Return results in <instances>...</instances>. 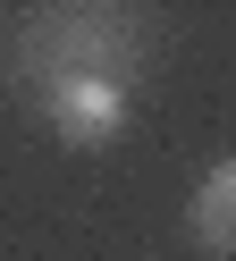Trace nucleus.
Wrapping results in <instances>:
<instances>
[{"mask_svg":"<svg viewBox=\"0 0 236 261\" xmlns=\"http://www.w3.org/2000/svg\"><path fill=\"white\" fill-rule=\"evenodd\" d=\"M135 59H144V25L118 17V9H34L17 25V68L34 85H76V76H118L127 85Z\"/></svg>","mask_w":236,"mask_h":261,"instance_id":"f257e3e1","label":"nucleus"},{"mask_svg":"<svg viewBox=\"0 0 236 261\" xmlns=\"http://www.w3.org/2000/svg\"><path fill=\"white\" fill-rule=\"evenodd\" d=\"M185 219H194V244H211V253L236 261V160H219L194 186V211H185Z\"/></svg>","mask_w":236,"mask_h":261,"instance_id":"7ed1b4c3","label":"nucleus"},{"mask_svg":"<svg viewBox=\"0 0 236 261\" xmlns=\"http://www.w3.org/2000/svg\"><path fill=\"white\" fill-rule=\"evenodd\" d=\"M42 118L59 143H76V152H101V143L127 135V85L118 76H76V85H51L42 93Z\"/></svg>","mask_w":236,"mask_h":261,"instance_id":"f03ea898","label":"nucleus"}]
</instances>
